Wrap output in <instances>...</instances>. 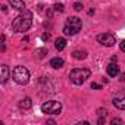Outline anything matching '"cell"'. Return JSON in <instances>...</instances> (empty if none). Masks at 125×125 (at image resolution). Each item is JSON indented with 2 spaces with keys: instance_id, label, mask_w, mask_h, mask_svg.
<instances>
[{
  "instance_id": "obj_1",
  "label": "cell",
  "mask_w": 125,
  "mask_h": 125,
  "mask_svg": "<svg viewBox=\"0 0 125 125\" xmlns=\"http://www.w3.org/2000/svg\"><path fill=\"white\" fill-rule=\"evenodd\" d=\"M31 25H32V13L30 10H24V13L18 15L15 18V21L12 22V28H13L15 32L28 31Z\"/></svg>"
},
{
  "instance_id": "obj_2",
  "label": "cell",
  "mask_w": 125,
  "mask_h": 125,
  "mask_svg": "<svg viewBox=\"0 0 125 125\" xmlns=\"http://www.w3.org/2000/svg\"><path fill=\"white\" fill-rule=\"evenodd\" d=\"M90 75H91L90 69H87V68H75V69L71 71L69 80L75 85H81V84H84L87 81V78H90Z\"/></svg>"
},
{
  "instance_id": "obj_3",
  "label": "cell",
  "mask_w": 125,
  "mask_h": 125,
  "mask_svg": "<svg viewBox=\"0 0 125 125\" xmlns=\"http://www.w3.org/2000/svg\"><path fill=\"white\" fill-rule=\"evenodd\" d=\"M12 78L16 84L24 85L30 81V71L25 66H15L12 71Z\"/></svg>"
},
{
  "instance_id": "obj_4",
  "label": "cell",
  "mask_w": 125,
  "mask_h": 125,
  "mask_svg": "<svg viewBox=\"0 0 125 125\" xmlns=\"http://www.w3.org/2000/svg\"><path fill=\"white\" fill-rule=\"evenodd\" d=\"M41 110H43V113H47V115H57L62 110V103L60 102H56V100L46 102L41 106Z\"/></svg>"
},
{
  "instance_id": "obj_5",
  "label": "cell",
  "mask_w": 125,
  "mask_h": 125,
  "mask_svg": "<svg viewBox=\"0 0 125 125\" xmlns=\"http://www.w3.org/2000/svg\"><path fill=\"white\" fill-rule=\"evenodd\" d=\"M97 41L102 44V46H106V47H112L115 43H116V38L109 34V32H103V34H99L97 35Z\"/></svg>"
},
{
  "instance_id": "obj_6",
  "label": "cell",
  "mask_w": 125,
  "mask_h": 125,
  "mask_svg": "<svg viewBox=\"0 0 125 125\" xmlns=\"http://www.w3.org/2000/svg\"><path fill=\"white\" fill-rule=\"evenodd\" d=\"M65 25H68V27H71V28H74L77 32L81 30V27H83V22H81V19L80 18H77V16H69L68 19H66V24Z\"/></svg>"
},
{
  "instance_id": "obj_7",
  "label": "cell",
  "mask_w": 125,
  "mask_h": 125,
  "mask_svg": "<svg viewBox=\"0 0 125 125\" xmlns=\"http://www.w3.org/2000/svg\"><path fill=\"white\" fill-rule=\"evenodd\" d=\"M63 65H65V62H63V59H62V57H53V59L50 60V66L54 68V69L63 68Z\"/></svg>"
},
{
  "instance_id": "obj_8",
  "label": "cell",
  "mask_w": 125,
  "mask_h": 125,
  "mask_svg": "<svg viewBox=\"0 0 125 125\" xmlns=\"http://www.w3.org/2000/svg\"><path fill=\"white\" fill-rule=\"evenodd\" d=\"M106 72H107L109 77H116L119 74V66L115 65V63H110V65L106 66Z\"/></svg>"
},
{
  "instance_id": "obj_9",
  "label": "cell",
  "mask_w": 125,
  "mask_h": 125,
  "mask_svg": "<svg viewBox=\"0 0 125 125\" xmlns=\"http://www.w3.org/2000/svg\"><path fill=\"white\" fill-rule=\"evenodd\" d=\"M113 106L121 109V110H125V97H115L113 99Z\"/></svg>"
},
{
  "instance_id": "obj_10",
  "label": "cell",
  "mask_w": 125,
  "mask_h": 125,
  "mask_svg": "<svg viewBox=\"0 0 125 125\" xmlns=\"http://www.w3.org/2000/svg\"><path fill=\"white\" fill-rule=\"evenodd\" d=\"M9 3L12 5V8L15 9H19V10H25V3H24V0H9Z\"/></svg>"
},
{
  "instance_id": "obj_11",
  "label": "cell",
  "mask_w": 125,
  "mask_h": 125,
  "mask_svg": "<svg viewBox=\"0 0 125 125\" xmlns=\"http://www.w3.org/2000/svg\"><path fill=\"white\" fill-rule=\"evenodd\" d=\"M54 47L60 52V50H63L65 47H66V40L65 38H56V41H54Z\"/></svg>"
},
{
  "instance_id": "obj_12",
  "label": "cell",
  "mask_w": 125,
  "mask_h": 125,
  "mask_svg": "<svg viewBox=\"0 0 125 125\" xmlns=\"http://www.w3.org/2000/svg\"><path fill=\"white\" fill-rule=\"evenodd\" d=\"M0 78H2L0 81H2L3 84H5V83L8 81V78H9V68H8L6 65L2 66V75H0Z\"/></svg>"
},
{
  "instance_id": "obj_13",
  "label": "cell",
  "mask_w": 125,
  "mask_h": 125,
  "mask_svg": "<svg viewBox=\"0 0 125 125\" xmlns=\"http://www.w3.org/2000/svg\"><path fill=\"white\" fill-rule=\"evenodd\" d=\"M31 106H32V102H31L30 97H25V99L21 100V103H19V107H21V109H30Z\"/></svg>"
},
{
  "instance_id": "obj_14",
  "label": "cell",
  "mask_w": 125,
  "mask_h": 125,
  "mask_svg": "<svg viewBox=\"0 0 125 125\" xmlns=\"http://www.w3.org/2000/svg\"><path fill=\"white\" fill-rule=\"evenodd\" d=\"M72 57H74V59H77V60H83V59H85V57H87V52L77 50V52H74V53H72Z\"/></svg>"
},
{
  "instance_id": "obj_15",
  "label": "cell",
  "mask_w": 125,
  "mask_h": 125,
  "mask_svg": "<svg viewBox=\"0 0 125 125\" xmlns=\"http://www.w3.org/2000/svg\"><path fill=\"white\" fill-rule=\"evenodd\" d=\"M63 34L65 35H75V34H78L74 28H71V27H68V25H65L63 27Z\"/></svg>"
},
{
  "instance_id": "obj_16",
  "label": "cell",
  "mask_w": 125,
  "mask_h": 125,
  "mask_svg": "<svg viewBox=\"0 0 125 125\" xmlns=\"http://www.w3.org/2000/svg\"><path fill=\"white\" fill-rule=\"evenodd\" d=\"M63 9H65V8H63V5H62V3H56V5L53 6V10H54V12H63Z\"/></svg>"
},
{
  "instance_id": "obj_17",
  "label": "cell",
  "mask_w": 125,
  "mask_h": 125,
  "mask_svg": "<svg viewBox=\"0 0 125 125\" xmlns=\"http://www.w3.org/2000/svg\"><path fill=\"white\" fill-rule=\"evenodd\" d=\"M46 53H47V50H46V49H38V50H35V54H37L40 59H41V57H44V54H46Z\"/></svg>"
},
{
  "instance_id": "obj_18",
  "label": "cell",
  "mask_w": 125,
  "mask_h": 125,
  "mask_svg": "<svg viewBox=\"0 0 125 125\" xmlns=\"http://www.w3.org/2000/svg\"><path fill=\"white\" fill-rule=\"evenodd\" d=\"M74 9L80 12V10H83V5H81L80 2H77V3H74Z\"/></svg>"
},
{
  "instance_id": "obj_19",
  "label": "cell",
  "mask_w": 125,
  "mask_h": 125,
  "mask_svg": "<svg viewBox=\"0 0 125 125\" xmlns=\"http://www.w3.org/2000/svg\"><path fill=\"white\" fill-rule=\"evenodd\" d=\"M91 88H94V90H100L102 87H100V84H97V83H93V84H91Z\"/></svg>"
},
{
  "instance_id": "obj_20",
  "label": "cell",
  "mask_w": 125,
  "mask_h": 125,
  "mask_svg": "<svg viewBox=\"0 0 125 125\" xmlns=\"http://www.w3.org/2000/svg\"><path fill=\"white\" fill-rule=\"evenodd\" d=\"M112 124H121V119L119 118H115V119H112Z\"/></svg>"
},
{
  "instance_id": "obj_21",
  "label": "cell",
  "mask_w": 125,
  "mask_h": 125,
  "mask_svg": "<svg viewBox=\"0 0 125 125\" xmlns=\"http://www.w3.org/2000/svg\"><path fill=\"white\" fill-rule=\"evenodd\" d=\"M41 38H43V40H49V38H50V34H43Z\"/></svg>"
},
{
  "instance_id": "obj_22",
  "label": "cell",
  "mask_w": 125,
  "mask_h": 125,
  "mask_svg": "<svg viewBox=\"0 0 125 125\" xmlns=\"http://www.w3.org/2000/svg\"><path fill=\"white\" fill-rule=\"evenodd\" d=\"M121 50H122V52H125V40L121 43Z\"/></svg>"
}]
</instances>
